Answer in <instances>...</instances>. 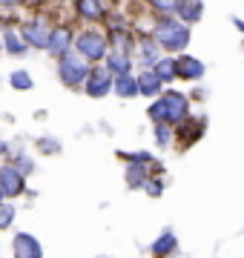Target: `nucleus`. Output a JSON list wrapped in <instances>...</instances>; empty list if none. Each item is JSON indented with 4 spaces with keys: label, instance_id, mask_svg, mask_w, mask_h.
Segmentation results:
<instances>
[{
    "label": "nucleus",
    "instance_id": "nucleus-22",
    "mask_svg": "<svg viewBox=\"0 0 244 258\" xmlns=\"http://www.w3.org/2000/svg\"><path fill=\"white\" fill-rule=\"evenodd\" d=\"M12 218H15V210L12 207H0V227H9Z\"/></svg>",
    "mask_w": 244,
    "mask_h": 258
},
{
    "label": "nucleus",
    "instance_id": "nucleus-3",
    "mask_svg": "<svg viewBox=\"0 0 244 258\" xmlns=\"http://www.w3.org/2000/svg\"><path fill=\"white\" fill-rule=\"evenodd\" d=\"M60 78H64V83H69V86H78V83H84L86 78H89V69H86V63H81L78 57L60 55Z\"/></svg>",
    "mask_w": 244,
    "mask_h": 258
},
{
    "label": "nucleus",
    "instance_id": "nucleus-2",
    "mask_svg": "<svg viewBox=\"0 0 244 258\" xmlns=\"http://www.w3.org/2000/svg\"><path fill=\"white\" fill-rule=\"evenodd\" d=\"M155 37H158V43L164 49H169V52H178V49L187 46L190 32L181 26V23H175V20H161V26L155 29Z\"/></svg>",
    "mask_w": 244,
    "mask_h": 258
},
{
    "label": "nucleus",
    "instance_id": "nucleus-10",
    "mask_svg": "<svg viewBox=\"0 0 244 258\" xmlns=\"http://www.w3.org/2000/svg\"><path fill=\"white\" fill-rule=\"evenodd\" d=\"M66 49H69V32L66 29L52 32V37H49V52L52 55H66Z\"/></svg>",
    "mask_w": 244,
    "mask_h": 258
},
{
    "label": "nucleus",
    "instance_id": "nucleus-7",
    "mask_svg": "<svg viewBox=\"0 0 244 258\" xmlns=\"http://www.w3.org/2000/svg\"><path fill=\"white\" fill-rule=\"evenodd\" d=\"M0 186L6 195H18L23 189V175H20L15 166H3L0 169Z\"/></svg>",
    "mask_w": 244,
    "mask_h": 258
},
{
    "label": "nucleus",
    "instance_id": "nucleus-5",
    "mask_svg": "<svg viewBox=\"0 0 244 258\" xmlns=\"http://www.w3.org/2000/svg\"><path fill=\"white\" fill-rule=\"evenodd\" d=\"M115 89V81L109 78V72H103V69H95L89 78H86V92L92 95V98H103V95Z\"/></svg>",
    "mask_w": 244,
    "mask_h": 258
},
{
    "label": "nucleus",
    "instance_id": "nucleus-24",
    "mask_svg": "<svg viewBox=\"0 0 244 258\" xmlns=\"http://www.w3.org/2000/svg\"><path fill=\"white\" fill-rule=\"evenodd\" d=\"M144 186H147V192H150V195H161V184H158V181H152V184L147 181Z\"/></svg>",
    "mask_w": 244,
    "mask_h": 258
},
{
    "label": "nucleus",
    "instance_id": "nucleus-14",
    "mask_svg": "<svg viewBox=\"0 0 244 258\" xmlns=\"http://www.w3.org/2000/svg\"><path fill=\"white\" fill-rule=\"evenodd\" d=\"M172 249H175V235H172V232H164V235L152 244V252H155V255H167Z\"/></svg>",
    "mask_w": 244,
    "mask_h": 258
},
{
    "label": "nucleus",
    "instance_id": "nucleus-17",
    "mask_svg": "<svg viewBox=\"0 0 244 258\" xmlns=\"http://www.w3.org/2000/svg\"><path fill=\"white\" fill-rule=\"evenodd\" d=\"M109 69H112V72H118V75L130 72V60H127L124 55H112V57H109Z\"/></svg>",
    "mask_w": 244,
    "mask_h": 258
},
{
    "label": "nucleus",
    "instance_id": "nucleus-23",
    "mask_svg": "<svg viewBox=\"0 0 244 258\" xmlns=\"http://www.w3.org/2000/svg\"><path fill=\"white\" fill-rule=\"evenodd\" d=\"M167 141H169V129L164 123H158V144H167Z\"/></svg>",
    "mask_w": 244,
    "mask_h": 258
},
{
    "label": "nucleus",
    "instance_id": "nucleus-21",
    "mask_svg": "<svg viewBox=\"0 0 244 258\" xmlns=\"http://www.w3.org/2000/svg\"><path fill=\"white\" fill-rule=\"evenodd\" d=\"M127 175H130V186H141V178H144V169L138 164H132L127 169Z\"/></svg>",
    "mask_w": 244,
    "mask_h": 258
},
{
    "label": "nucleus",
    "instance_id": "nucleus-16",
    "mask_svg": "<svg viewBox=\"0 0 244 258\" xmlns=\"http://www.w3.org/2000/svg\"><path fill=\"white\" fill-rule=\"evenodd\" d=\"M178 12H181V18H184V20H198V18H201V15H198L201 6H198V3H187V0H181Z\"/></svg>",
    "mask_w": 244,
    "mask_h": 258
},
{
    "label": "nucleus",
    "instance_id": "nucleus-20",
    "mask_svg": "<svg viewBox=\"0 0 244 258\" xmlns=\"http://www.w3.org/2000/svg\"><path fill=\"white\" fill-rule=\"evenodd\" d=\"M150 3L161 12H178V6H181V0H150Z\"/></svg>",
    "mask_w": 244,
    "mask_h": 258
},
{
    "label": "nucleus",
    "instance_id": "nucleus-25",
    "mask_svg": "<svg viewBox=\"0 0 244 258\" xmlns=\"http://www.w3.org/2000/svg\"><path fill=\"white\" fill-rule=\"evenodd\" d=\"M40 147L43 149H57V144H52V141H40Z\"/></svg>",
    "mask_w": 244,
    "mask_h": 258
},
{
    "label": "nucleus",
    "instance_id": "nucleus-11",
    "mask_svg": "<svg viewBox=\"0 0 244 258\" xmlns=\"http://www.w3.org/2000/svg\"><path fill=\"white\" fill-rule=\"evenodd\" d=\"M115 92L121 95V98H132V95H138L141 89H138V81H132L130 72H124L118 81H115Z\"/></svg>",
    "mask_w": 244,
    "mask_h": 258
},
{
    "label": "nucleus",
    "instance_id": "nucleus-6",
    "mask_svg": "<svg viewBox=\"0 0 244 258\" xmlns=\"http://www.w3.org/2000/svg\"><path fill=\"white\" fill-rule=\"evenodd\" d=\"M23 37H26V43H32V46L38 49H49V37H52V32H49L46 23H29L26 29H23Z\"/></svg>",
    "mask_w": 244,
    "mask_h": 258
},
{
    "label": "nucleus",
    "instance_id": "nucleus-12",
    "mask_svg": "<svg viewBox=\"0 0 244 258\" xmlns=\"http://www.w3.org/2000/svg\"><path fill=\"white\" fill-rule=\"evenodd\" d=\"M138 89H141L144 95H158L161 92V78L158 72H147L138 78Z\"/></svg>",
    "mask_w": 244,
    "mask_h": 258
},
{
    "label": "nucleus",
    "instance_id": "nucleus-13",
    "mask_svg": "<svg viewBox=\"0 0 244 258\" xmlns=\"http://www.w3.org/2000/svg\"><path fill=\"white\" fill-rule=\"evenodd\" d=\"M78 12H81L84 18H89V20L103 18V9H101V3H98V0H78Z\"/></svg>",
    "mask_w": 244,
    "mask_h": 258
},
{
    "label": "nucleus",
    "instance_id": "nucleus-4",
    "mask_svg": "<svg viewBox=\"0 0 244 258\" xmlns=\"http://www.w3.org/2000/svg\"><path fill=\"white\" fill-rule=\"evenodd\" d=\"M75 46L81 55H86L89 60H101L103 52H106V37L103 35H95V32H86L75 40Z\"/></svg>",
    "mask_w": 244,
    "mask_h": 258
},
{
    "label": "nucleus",
    "instance_id": "nucleus-18",
    "mask_svg": "<svg viewBox=\"0 0 244 258\" xmlns=\"http://www.w3.org/2000/svg\"><path fill=\"white\" fill-rule=\"evenodd\" d=\"M6 46H9V52H15V55H20V52L26 49V43L20 40V35H15V32H9V35H6Z\"/></svg>",
    "mask_w": 244,
    "mask_h": 258
},
{
    "label": "nucleus",
    "instance_id": "nucleus-15",
    "mask_svg": "<svg viewBox=\"0 0 244 258\" xmlns=\"http://www.w3.org/2000/svg\"><path fill=\"white\" fill-rule=\"evenodd\" d=\"M155 72H158L161 81H169V78L178 75V63H175V60H158V63H155Z\"/></svg>",
    "mask_w": 244,
    "mask_h": 258
},
{
    "label": "nucleus",
    "instance_id": "nucleus-8",
    "mask_svg": "<svg viewBox=\"0 0 244 258\" xmlns=\"http://www.w3.org/2000/svg\"><path fill=\"white\" fill-rule=\"evenodd\" d=\"M15 252L23 258H38L40 255V244L32 235H26V232H20L18 238H15Z\"/></svg>",
    "mask_w": 244,
    "mask_h": 258
},
{
    "label": "nucleus",
    "instance_id": "nucleus-26",
    "mask_svg": "<svg viewBox=\"0 0 244 258\" xmlns=\"http://www.w3.org/2000/svg\"><path fill=\"white\" fill-rule=\"evenodd\" d=\"M0 3H3V6H18L20 0H0Z\"/></svg>",
    "mask_w": 244,
    "mask_h": 258
},
{
    "label": "nucleus",
    "instance_id": "nucleus-27",
    "mask_svg": "<svg viewBox=\"0 0 244 258\" xmlns=\"http://www.w3.org/2000/svg\"><path fill=\"white\" fill-rule=\"evenodd\" d=\"M0 195H6V192H3V186H0Z\"/></svg>",
    "mask_w": 244,
    "mask_h": 258
},
{
    "label": "nucleus",
    "instance_id": "nucleus-19",
    "mask_svg": "<svg viewBox=\"0 0 244 258\" xmlns=\"http://www.w3.org/2000/svg\"><path fill=\"white\" fill-rule=\"evenodd\" d=\"M12 86L15 89H29L32 86V78L26 72H12Z\"/></svg>",
    "mask_w": 244,
    "mask_h": 258
},
{
    "label": "nucleus",
    "instance_id": "nucleus-9",
    "mask_svg": "<svg viewBox=\"0 0 244 258\" xmlns=\"http://www.w3.org/2000/svg\"><path fill=\"white\" fill-rule=\"evenodd\" d=\"M175 63H178V75L187 78V81H196V78L204 75V66L198 63L196 57H181V60H175Z\"/></svg>",
    "mask_w": 244,
    "mask_h": 258
},
{
    "label": "nucleus",
    "instance_id": "nucleus-1",
    "mask_svg": "<svg viewBox=\"0 0 244 258\" xmlns=\"http://www.w3.org/2000/svg\"><path fill=\"white\" fill-rule=\"evenodd\" d=\"M187 101L181 98V95H175V92H169V95H164L158 103H152L150 106V115L155 120H169V123H178V120H184L187 118Z\"/></svg>",
    "mask_w": 244,
    "mask_h": 258
}]
</instances>
